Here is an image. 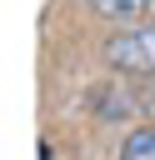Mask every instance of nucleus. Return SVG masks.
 Wrapping results in <instances>:
<instances>
[{"label": "nucleus", "instance_id": "nucleus-1", "mask_svg": "<svg viewBox=\"0 0 155 160\" xmlns=\"http://www.w3.org/2000/svg\"><path fill=\"white\" fill-rule=\"evenodd\" d=\"M100 55H105V65H115V70H125V75H155V20L110 35Z\"/></svg>", "mask_w": 155, "mask_h": 160}, {"label": "nucleus", "instance_id": "nucleus-2", "mask_svg": "<svg viewBox=\"0 0 155 160\" xmlns=\"http://www.w3.org/2000/svg\"><path fill=\"white\" fill-rule=\"evenodd\" d=\"M90 5H95L105 20H140L155 0H90Z\"/></svg>", "mask_w": 155, "mask_h": 160}, {"label": "nucleus", "instance_id": "nucleus-3", "mask_svg": "<svg viewBox=\"0 0 155 160\" xmlns=\"http://www.w3.org/2000/svg\"><path fill=\"white\" fill-rule=\"evenodd\" d=\"M120 160H155V125L130 130V140L120 145Z\"/></svg>", "mask_w": 155, "mask_h": 160}, {"label": "nucleus", "instance_id": "nucleus-4", "mask_svg": "<svg viewBox=\"0 0 155 160\" xmlns=\"http://www.w3.org/2000/svg\"><path fill=\"white\" fill-rule=\"evenodd\" d=\"M150 110H155V95H150Z\"/></svg>", "mask_w": 155, "mask_h": 160}]
</instances>
